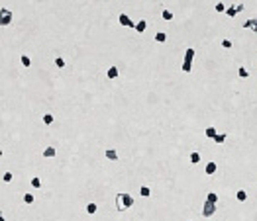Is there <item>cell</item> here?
Returning a JSON list of instances; mask_svg holds the SVG:
<instances>
[{
	"instance_id": "cell-1",
	"label": "cell",
	"mask_w": 257,
	"mask_h": 221,
	"mask_svg": "<svg viewBox=\"0 0 257 221\" xmlns=\"http://www.w3.org/2000/svg\"><path fill=\"white\" fill-rule=\"evenodd\" d=\"M134 207V198H132L128 192H118L116 194V210L118 211H126Z\"/></svg>"
},
{
	"instance_id": "cell-2",
	"label": "cell",
	"mask_w": 257,
	"mask_h": 221,
	"mask_svg": "<svg viewBox=\"0 0 257 221\" xmlns=\"http://www.w3.org/2000/svg\"><path fill=\"white\" fill-rule=\"evenodd\" d=\"M192 61H194V49L186 47L185 49V61H183V73H190L192 70Z\"/></svg>"
},
{
	"instance_id": "cell-3",
	"label": "cell",
	"mask_w": 257,
	"mask_h": 221,
	"mask_svg": "<svg viewBox=\"0 0 257 221\" xmlns=\"http://www.w3.org/2000/svg\"><path fill=\"white\" fill-rule=\"evenodd\" d=\"M214 213H216V203H212V202H204V207H202V215H204V217H212Z\"/></svg>"
},
{
	"instance_id": "cell-4",
	"label": "cell",
	"mask_w": 257,
	"mask_h": 221,
	"mask_svg": "<svg viewBox=\"0 0 257 221\" xmlns=\"http://www.w3.org/2000/svg\"><path fill=\"white\" fill-rule=\"evenodd\" d=\"M243 8H245L243 4H232V6L226 8V14L230 16V18H235V14H238V12H242Z\"/></svg>"
},
{
	"instance_id": "cell-5",
	"label": "cell",
	"mask_w": 257,
	"mask_h": 221,
	"mask_svg": "<svg viewBox=\"0 0 257 221\" xmlns=\"http://www.w3.org/2000/svg\"><path fill=\"white\" fill-rule=\"evenodd\" d=\"M0 24H2V26H10L12 24V12L6 10L4 6H2V20H0Z\"/></svg>"
},
{
	"instance_id": "cell-6",
	"label": "cell",
	"mask_w": 257,
	"mask_h": 221,
	"mask_svg": "<svg viewBox=\"0 0 257 221\" xmlns=\"http://www.w3.org/2000/svg\"><path fill=\"white\" fill-rule=\"evenodd\" d=\"M242 28H243V30H251V31H255V33H257V18H249V20H245Z\"/></svg>"
},
{
	"instance_id": "cell-7",
	"label": "cell",
	"mask_w": 257,
	"mask_h": 221,
	"mask_svg": "<svg viewBox=\"0 0 257 221\" xmlns=\"http://www.w3.org/2000/svg\"><path fill=\"white\" fill-rule=\"evenodd\" d=\"M120 24L126 28H135V22L134 20H130V16L128 14H120Z\"/></svg>"
},
{
	"instance_id": "cell-8",
	"label": "cell",
	"mask_w": 257,
	"mask_h": 221,
	"mask_svg": "<svg viewBox=\"0 0 257 221\" xmlns=\"http://www.w3.org/2000/svg\"><path fill=\"white\" fill-rule=\"evenodd\" d=\"M138 33H143L147 30V20H139V22H135V28H134Z\"/></svg>"
},
{
	"instance_id": "cell-9",
	"label": "cell",
	"mask_w": 257,
	"mask_h": 221,
	"mask_svg": "<svg viewBox=\"0 0 257 221\" xmlns=\"http://www.w3.org/2000/svg\"><path fill=\"white\" fill-rule=\"evenodd\" d=\"M204 170H206V174H208V176H212V174L218 170V164H216L214 161H210L208 164H206V168H204Z\"/></svg>"
},
{
	"instance_id": "cell-10",
	"label": "cell",
	"mask_w": 257,
	"mask_h": 221,
	"mask_svg": "<svg viewBox=\"0 0 257 221\" xmlns=\"http://www.w3.org/2000/svg\"><path fill=\"white\" fill-rule=\"evenodd\" d=\"M55 155H57L55 147H45V149H43V157H45V158H53Z\"/></svg>"
},
{
	"instance_id": "cell-11",
	"label": "cell",
	"mask_w": 257,
	"mask_h": 221,
	"mask_svg": "<svg viewBox=\"0 0 257 221\" xmlns=\"http://www.w3.org/2000/svg\"><path fill=\"white\" fill-rule=\"evenodd\" d=\"M204 135L208 137V139H216V135H218L216 127H206V129H204Z\"/></svg>"
},
{
	"instance_id": "cell-12",
	"label": "cell",
	"mask_w": 257,
	"mask_h": 221,
	"mask_svg": "<svg viewBox=\"0 0 257 221\" xmlns=\"http://www.w3.org/2000/svg\"><path fill=\"white\" fill-rule=\"evenodd\" d=\"M106 158H108V161H118V153L114 151V149H106Z\"/></svg>"
},
{
	"instance_id": "cell-13",
	"label": "cell",
	"mask_w": 257,
	"mask_h": 221,
	"mask_svg": "<svg viewBox=\"0 0 257 221\" xmlns=\"http://www.w3.org/2000/svg\"><path fill=\"white\" fill-rule=\"evenodd\" d=\"M118 73H120V70L116 69V67H110V69H108V73H106V76H108L110 80H114V78L118 76Z\"/></svg>"
},
{
	"instance_id": "cell-14",
	"label": "cell",
	"mask_w": 257,
	"mask_h": 221,
	"mask_svg": "<svg viewBox=\"0 0 257 221\" xmlns=\"http://www.w3.org/2000/svg\"><path fill=\"white\" fill-rule=\"evenodd\" d=\"M235 198H238V202H245V200H247V192L245 190H238V192H235Z\"/></svg>"
},
{
	"instance_id": "cell-15",
	"label": "cell",
	"mask_w": 257,
	"mask_h": 221,
	"mask_svg": "<svg viewBox=\"0 0 257 221\" xmlns=\"http://www.w3.org/2000/svg\"><path fill=\"white\" fill-rule=\"evenodd\" d=\"M155 41L165 43V41H167V33H165V31H157V33H155Z\"/></svg>"
},
{
	"instance_id": "cell-16",
	"label": "cell",
	"mask_w": 257,
	"mask_h": 221,
	"mask_svg": "<svg viewBox=\"0 0 257 221\" xmlns=\"http://www.w3.org/2000/svg\"><path fill=\"white\" fill-rule=\"evenodd\" d=\"M206 202L218 203V194H216V192H208V196H206Z\"/></svg>"
},
{
	"instance_id": "cell-17",
	"label": "cell",
	"mask_w": 257,
	"mask_h": 221,
	"mask_svg": "<svg viewBox=\"0 0 257 221\" xmlns=\"http://www.w3.org/2000/svg\"><path fill=\"white\" fill-rule=\"evenodd\" d=\"M41 122H43L45 125H51V123H53V114H43V118H41Z\"/></svg>"
},
{
	"instance_id": "cell-18",
	"label": "cell",
	"mask_w": 257,
	"mask_h": 221,
	"mask_svg": "<svg viewBox=\"0 0 257 221\" xmlns=\"http://www.w3.org/2000/svg\"><path fill=\"white\" fill-rule=\"evenodd\" d=\"M226 137H228L226 133H218V135H216V139H214V143H216V145H222V143H226Z\"/></svg>"
},
{
	"instance_id": "cell-19",
	"label": "cell",
	"mask_w": 257,
	"mask_h": 221,
	"mask_svg": "<svg viewBox=\"0 0 257 221\" xmlns=\"http://www.w3.org/2000/svg\"><path fill=\"white\" fill-rule=\"evenodd\" d=\"M238 74H239V78H247V76H249V70H247L245 67H239V69H238Z\"/></svg>"
},
{
	"instance_id": "cell-20",
	"label": "cell",
	"mask_w": 257,
	"mask_h": 221,
	"mask_svg": "<svg viewBox=\"0 0 257 221\" xmlns=\"http://www.w3.org/2000/svg\"><path fill=\"white\" fill-rule=\"evenodd\" d=\"M189 161L192 162V164H198V162H200V155H198V153H190Z\"/></svg>"
},
{
	"instance_id": "cell-21",
	"label": "cell",
	"mask_w": 257,
	"mask_h": 221,
	"mask_svg": "<svg viewBox=\"0 0 257 221\" xmlns=\"http://www.w3.org/2000/svg\"><path fill=\"white\" fill-rule=\"evenodd\" d=\"M30 184H32V188H35V190H39V188H41V180H39L37 176L32 178V182H30Z\"/></svg>"
},
{
	"instance_id": "cell-22",
	"label": "cell",
	"mask_w": 257,
	"mask_h": 221,
	"mask_svg": "<svg viewBox=\"0 0 257 221\" xmlns=\"http://www.w3.org/2000/svg\"><path fill=\"white\" fill-rule=\"evenodd\" d=\"M149 194H151L149 186H142V188H139V196H143V198H149Z\"/></svg>"
},
{
	"instance_id": "cell-23",
	"label": "cell",
	"mask_w": 257,
	"mask_h": 221,
	"mask_svg": "<svg viewBox=\"0 0 257 221\" xmlns=\"http://www.w3.org/2000/svg\"><path fill=\"white\" fill-rule=\"evenodd\" d=\"M34 194H30V192H28V194H24V203H28V206H30V203H34Z\"/></svg>"
},
{
	"instance_id": "cell-24",
	"label": "cell",
	"mask_w": 257,
	"mask_h": 221,
	"mask_svg": "<svg viewBox=\"0 0 257 221\" xmlns=\"http://www.w3.org/2000/svg\"><path fill=\"white\" fill-rule=\"evenodd\" d=\"M96 210H98V206H96V203H88V206H86V213H90V215H92V213H96Z\"/></svg>"
},
{
	"instance_id": "cell-25",
	"label": "cell",
	"mask_w": 257,
	"mask_h": 221,
	"mask_svg": "<svg viewBox=\"0 0 257 221\" xmlns=\"http://www.w3.org/2000/svg\"><path fill=\"white\" fill-rule=\"evenodd\" d=\"M12 178H14V174H12V172H4L2 174V180L6 182V184H8V182H12Z\"/></svg>"
},
{
	"instance_id": "cell-26",
	"label": "cell",
	"mask_w": 257,
	"mask_h": 221,
	"mask_svg": "<svg viewBox=\"0 0 257 221\" xmlns=\"http://www.w3.org/2000/svg\"><path fill=\"white\" fill-rule=\"evenodd\" d=\"M161 16H163V20H167V22H169V20H173V12L171 10H163V14H161Z\"/></svg>"
},
{
	"instance_id": "cell-27",
	"label": "cell",
	"mask_w": 257,
	"mask_h": 221,
	"mask_svg": "<svg viewBox=\"0 0 257 221\" xmlns=\"http://www.w3.org/2000/svg\"><path fill=\"white\" fill-rule=\"evenodd\" d=\"M55 67H57V69H63V67H65V59L57 57V59H55Z\"/></svg>"
},
{
	"instance_id": "cell-28",
	"label": "cell",
	"mask_w": 257,
	"mask_h": 221,
	"mask_svg": "<svg viewBox=\"0 0 257 221\" xmlns=\"http://www.w3.org/2000/svg\"><path fill=\"white\" fill-rule=\"evenodd\" d=\"M214 8H216V12H226V4H224V2H216Z\"/></svg>"
},
{
	"instance_id": "cell-29",
	"label": "cell",
	"mask_w": 257,
	"mask_h": 221,
	"mask_svg": "<svg viewBox=\"0 0 257 221\" xmlns=\"http://www.w3.org/2000/svg\"><path fill=\"white\" fill-rule=\"evenodd\" d=\"M22 65H24V67H30V65H32V59H30L28 55H22Z\"/></svg>"
},
{
	"instance_id": "cell-30",
	"label": "cell",
	"mask_w": 257,
	"mask_h": 221,
	"mask_svg": "<svg viewBox=\"0 0 257 221\" xmlns=\"http://www.w3.org/2000/svg\"><path fill=\"white\" fill-rule=\"evenodd\" d=\"M222 47H224V49H230V47H232V41H230V39H222Z\"/></svg>"
},
{
	"instance_id": "cell-31",
	"label": "cell",
	"mask_w": 257,
	"mask_h": 221,
	"mask_svg": "<svg viewBox=\"0 0 257 221\" xmlns=\"http://www.w3.org/2000/svg\"><path fill=\"white\" fill-rule=\"evenodd\" d=\"M0 221H6V219H4V215H0Z\"/></svg>"
}]
</instances>
